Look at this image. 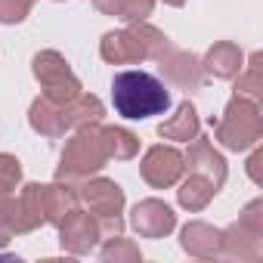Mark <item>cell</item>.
Returning <instances> with one entry per match:
<instances>
[{
    "mask_svg": "<svg viewBox=\"0 0 263 263\" xmlns=\"http://www.w3.org/2000/svg\"><path fill=\"white\" fill-rule=\"evenodd\" d=\"M111 105L127 121H146L171 108V93L155 74L127 68L111 78Z\"/></svg>",
    "mask_w": 263,
    "mask_h": 263,
    "instance_id": "6da1fadb",
    "label": "cell"
},
{
    "mask_svg": "<svg viewBox=\"0 0 263 263\" xmlns=\"http://www.w3.org/2000/svg\"><path fill=\"white\" fill-rule=\"evenodd\" d=\"M214 137L220 146H226L229 152H248L254 146H260L263 140V115H260V102L248 99V96H232L223 108V115L214 121Z\"/></svg>",
    "mask_w": 263,
    "mask_h": 263,
    "instance_id": "7a4b0ae2",
    "label": "cell"
},
{
    "mask_svg": "<svg viewBox=\"0 0 263 263\" xmlns=\"http://www.w3.org/2000/svg\"><path fill=\"white\" fill-rule=\"evenodd\" d=\"M105 161H108V155H105V146L99 140V124L96 127H81V130H74V137L62 149L56 180H65V183L87 180V177L99 174L105 167Z\"/></svg>",
    "mask_w": 263,
    "mask_h": 263,
    "instance_id": "3957f363",
    "label": "cell"
},
{
    "mask_svg": "<svg viewBox=\"0 0 263 263\" xmlns=\"http://www.w3.org/2000/svg\"><path fill=\"white\" fill-rule=\"evenodd\" d=\"M220 257H238V260H257L263 257V201L254 198L241 217L223 229V254Z\"/></svg>",
    "mask_w": 263,
    "mask_h": 263,
    "instance_id": "277c9868",
    "label": "cell"
},
{
    "mask_svg": "<svg viewBox=\"0 0 263 263\" xmlns=\"http://www.w3.org/2000/svg\"><path fill=\"white\" fill-rule=\"evenodd\" d=\"M31 68H34V78H37V84H41V90H44L47 99H53V102H68V99H74V96L81 93V81H78V74L68 68V62H65L62 53H56V50H41V53L34 56Z\"/></svg>",
    "mask_w": 263,
    "mask_h": 263,
    "instance_id": "5b68a950",
    "label": "cell"
},
{
    "mask_svg": "<svg viewBox=\"0 0 263 263\" xmlns=\"http://www.w3.org/2000/svg\"><path fill=\"white\" fill-rule=\"evenodd\" d=\"M41 223H47L44 220V186L41 183H28L19 198L7 195L4 208H0V226L10 235L34 232Z\"/></svg>",
    "mask_w": 263,
    "mask_h": 263,
    "instance_id": "8992f818",
    "label": "cell"
},
{
    "mask_svg": "<svg viewBox=\"0 0 263 263\" xmlns=\"http://www.w3.org/2000/svg\"><path fill=\"white\" fill-rule=\"evenodd\" d=\"M155 62H158V71L174 84V87H180V90H201L204 87V68H201V59L198 56H192L189 50H180V47H174V44H167L158 56H155Z\"/></svg>",
    "mask_w": 263,
    "mask_h": 263,
    "instance_id": "52a82bcc",
    "label": "cell"
},
{
    "mask_svg": "<svg viewBox=\"0 0 263 263\" xmlns=\"http://www.w3.org/2000/svg\"><path fill=\"white\" fill-rule=\"evenodd\" d=\"M186 164H183V152L174 146H152L143 161H140V177L152 186V189H171L180 183Z\"/></svg>",
    "mask_w": 263,
    "mask_h": 263,
    "instance_id": "ba28073f",
    "label": "cell"
},
{
    "mask_svg": "<svg viewBox=\"0 0 263 263\" xmlns=\"http://www.w3.org/2000/svg\"><path fill=\"white\" fill-rule=\"evenodd\" d=\"M102 241V232H99V220L81 208H74L62 223H59V245L62 251L81 257V254H90L96 245Z\"/></svg>",
    "mask_w": 263,
    "mask_h": 263,
    "instance_id": "9c48e42d",
    "label": "cell"
},
{
    "mask_svg": "<svg viewBox=\"0 0 263 263\" xmlns=\"http://www.w3.org/2000/svg\"><path fill=\"white\" fill-rule=\"evenodd\" d=\"M183 164H186V171H189V174H198V177L211 180L217 192L223 189L226 174H229V171H226L223 155H220V152L214 149V143H211V140H204L201 134L189 140V152L183 155Z\"/></svg>",
    "mask_w": 263,
    "mask_h": 263,
    "instance_id": "30bf717a",
    "label": "cell"
},
{
    "mask_svg": "<svg viewBox=\"0 0 263 263\" xmlns=\"http://www.w3.org/2000/svg\"><path fill=\"white\" fill-rule=\"evenodd\" d=\"M130 226L143 238H164L177 229V214L161 198H146L130 211Z\"/></svg>",
    "mask_w": 263,
    "mask_h": 263,
    "instance_id": "8fae6325",
    "label": "cell"
},
{
    "mask_svg": "<svg viewBox=\"0 0 263 263\" xmlns=\"http://www.w3.org/2000/svg\"><path fill=\"white\" fill-rule=\"evenodd\" d=\"M78 192H81V201L90 208L93 217H118L124 211V189L115 180L87 177Z\"/></svg>",
    "mask_w": 263,
    "mask_h": 263,
    "instance_id": "7c38bea8",
    "label": "cell"
},
{
    "mask_svg": "<svg viewBox=\"0 0 263 263\" xmlns=\"http://www.w3.org/2000/svg\"><path fill=\"white\" fill-rule=\"evenodd\" d=\"M99 56H102L108 65H140V62H146V50H143L140 37L130 31V28L102 34V41H99Z\"/></svg>",
    "mask_w": 263,
    "mask_h": 263,
    "instance_id": "4fadbf2b",
    "label": "cell"
},
{
    "mask_svg": "<svg viewBox=\"0 0 263 263\" xmlns=\"http://www.w3.org/2000/svg\"><path fill=\"white\" fill-rule=\"evenodd\" d=\"M180 245L192 257H220L223 254V229H214L211 223L192 220L180 232Z\"/></svg>",
    "mask_w": 263,
    "mask_h": 263,
    "instance_id": "5bb4252c",
    "label": "cell"
},
{
    "mask_svg": "<svg viewBox=\"0 0 263 263\" xmlns=\"http://www.w3.org/2000/svg\"><path fill=\"white\" fill-rule=\"evenodd\" d=\"M241 65H245V53H241V47L232 44V41H217V44L204 53V59H201L204 74L220 78V81L235 78V74L241 71Z\"/></svg>",
    "mask_w": 263,
    "mask_h": 263,
    "instance_id": "9a60e30c",
    "label": "cell"
},
{
    "mask_svg": "<svg viewBox=\"0 0 263 263\" xmlns=\"http://www.w3.org/2000/svg\"><path fill=\"white\" fill-rule=\"evenodd\" d=\"M62 118H65V130H81V127H96L105 118V105L99 96L93 93H78L74 99L62 102Z\"/></svg>",
    "mask_w": 263,
    "mask_h": 263,
    "instance_id": "2e32d148",
    "label": "cell"
},
{
    "mask_svg": "<svg viewBox=\"0 0 263 263\" xmlns=\"http://www.w3.org/2000/svg\"><path fill=\"white\" fill-rule=\"evenodd\" d=\"M78 204H81V192H78L71 183L56 180V183L44 186V220H47V223L59 226Z\"/></svg>",
    "mask_w": 263,
    "mask_h": 263,
    "instance_id": "e0dca14e",
    "label": "cell"
},
{
    "mask_svg": "<svg viewBox=\"0 0 263 263\" xmlns=\"http://www.w3.org/2000/svg\"><path fill=\"white\" fill-rule=\"evenodd\" d=\"M28 124H31V130H37L41 137H50V140H59V137L68 134V130H65V118H62V102H53L47 96L31 102Z\"/></svg>",
    "mask_w": 263,
    "mask_h": 263,
    "instance_id": "ac0fdd59",
    "label": "cell"
},
{
    "mask_svg": "<svg viewBox=\"0 0 263 263\" xmlns=\"http://www.w3.org/2000/svg\"><path fill=\"white\" fill-rule=\"evenodd\" d=\"M201 130V121H198V111L192 102H180L177 111L158 124V137L164 140H174V143H189L192 137H198Z\"/></svg>",
    "mask_w": 263,
    "mask_h": 263,
    "instance_id": "d6986e66",
    "label": "cell"
},
{
    "mask_svg": "<svg viewBox=\"0 0 263 263\" xmlns=\"http://www.w3.org/2000/svg\"><path fill=\"white\" fill-rule=\"evenodd\" d=\"M214 195H217L214 183L204 180V177H198V174H189V177L180 183V189H177V201H180V208H186V211H192V214L204 211V208L211 204Z\"/></svg>",
    "mask_w": 263,
    "mask_h": 263,
    "instance_id": "ffe728a7",
    "label": "cell"
},
{
    "mask_svg": "<svg viewBox=\"0 0 263 263\" xmlns=\"http://www.w3.org/2000/svg\"><path fill=\"white\" fill-rule=\"evenodd\" d=\"M93 7L102 16H115L121 22H143L152 16L155 10V0H93Z\"/></svg>",
    "mask_w": 263,
    "mask_h": 263,
    "instance_id": "44dd1931",
    "label": "cell"
},
{
    "mask_svg": "<svg viewBox=\"0 0 263 263\" xmlns=\"http://www.w3.org/2000/svg\"><path fill=\"white\" fill-rule=\"evenodd\" d=\"M99 140L105 146V155L108 161H130V158H137L140 152V140L130 134V130L124 127H99Z\"/></svg>",
    "mask_w": 263,
    "mask_h": 263,
    "instance_id": "7402d4cb",
    "label": "cell"
},
{
    "mask_svg": "<svg viewBox=\"0 0 263 263\" xmlns=\"http://www.w3.org/2000/svg\"><path fill=\"white\" fill-rule=\"evenodd\" d=\"M263 56L254 53L248 59V65H241V71L235 74V93L238 96H248L254 102H263Z\"/></svg>",
    "mask_w": 263,
    "mask_h": 263,
    "instance_id": "603a6c76",
    "label": "cell"
},
{
    "mask_svg": "<svg viewBox=\"0 0 263 263\" xmlns=\"http://www.w3.org/2000/svg\"><path fill=\"white\" fill-rule=\"evenodd\" d=\"M130 31L140 37V44H143V50H146V59H155V56L171 44V41H167V34H164L161 28L149 25L146 19H143V22H130Z\"/></svg>",
    "mask_w": 263,
    "mask_h": 263,
    "instance_id": "cb8c5ba5",
    "label": "cell"
},
{
    "mask_svg": "<svg viewBox=\"0 0 263 263\" xmlns=\"http://www.w3.org/2000/svg\"><path fill=\"white\" fill-rule=\"evenodd\" d=\"M99 257H102V260H108V263H111V260H115V263H121V260H130V263L143 260L140 248L130 241V238H124V235H111V238H105V245H102Z\"/></svg>",
    "mask_w": 263,
    "mask_h": 263,
    "instance_id": "d4e9b609",
    "label": "cell"
},
{
    "mask_svg": "<svg viewBox=\"0 0 263 263\" xmlns=\"http://www.w3.org/2000/svg\"><path fill=\"white\" fill-rule=\"evenodd\" d=\"M19 183H22V161H19L16 155L0 152V189L13 192Z\"/></svg>",
    "mask_w": 263,
    "mask_h": 263,
    "instance_id": "484cf974",
    "label": "cell"
},
{
    "mask_svg": "<svg viewBox=\"0 0 263 263\" xmlns=\"http://www.w3.org/2000/svg\"><path fill=\"white\" fill-rule=\"evenodd\" d=\"M34 7V0H0V25H19Z\"/></svg>",
    "mask_w": 263,
    "mask_h": 263,
    "instance_id": "4316f807",
    "label": "cell"
},
{
    "mask_svg": "<svg viewBox=\"0 0 263 263\" xmlns=\"http://www.w3.org/2000/svg\"><path fill=\"white\" fill-rule=\"evenodd\" d=\"M260 164H263V152L254 146V155L248 158V177H251L257 186H263V174H260Z\"/></svg>",
    "mask_w": 263,
    "mask_h": 263,
    "instance_id": "83f0119b",
    "label": "cell"
},
{
    "mask_svg": "<svg viewBox=\"0 0 263 263\" xmlns=\"http://www.w3.org/2000/svg\"><path fill=\"white\" fill-rule=\"evenodd\" d=\"M7 241H10V232H7V229H4V226H0V248H4V245H7Z\"/></svg>",
    "mask_w": 263,
    "mask_h": 263,
    "instance_id": "f1b7e54d",
    "label": "cell"
},
{
    "mask_svg": "<svg viewBox=\"0 0 263 263\" xmlns=\"http://www.w3.org/2000/svg\"><path fill=\"white\" fill-rule=\"evenodd\" d=\"M164 4H167V7H183L186 0H164Z\"/></svg>",
    "mask_w": 263,
    "mask_h": 263,
    "instance_id": "f546056e",
    "label": "cell"
},
{
    "mask_svg": "<svg viewBox=\"0 0 263 263\" xmlns=\"http://www.w3.org/2000/svg\"><path fill=\"white\" fill-rule=\"evenodd\" d=\"M7 195H10L7 189H0V208H4V201H7Z\"/></svg>",
    "mask_w": 263,
    "mask_h": 263,
    "instance_id": "4dcf8cb0",
    "label": "cell"
}]
</instances>
